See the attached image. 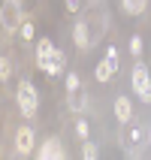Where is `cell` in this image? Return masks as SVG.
<instances>
[{"mask_svg": "<svg viewBox=\"0 0 151 160\" xmlns=\"http://www.w3.org/2000/svg\"><path fill=\"white\" fill-rule=\"evenodd\" d=\"M18 109L24 118H36V109H39V97H36V88L30 82H21L18 85Z\"/></svg>", "mask_w": 151, "mask_h": 160, "instance_id": "obj_1", "label": "cell"}, {"mask_svg": "<svg viewBox=\"0 0 151 160\" xmlns=\"http://www.w3.org/2000/svg\"><path fill=\"white\" fill-rule=\"evenodd\" d=\"M130 82H133L136 97L145 100V103H151V76H148V67H145V63H136V67H133Z\"/></svg>", "mask_w": 151, "mask_h": 160, "instance_id": "obj_2", "label": "cell"}, {"mask_svg": "<svg viewBox=\"0 0 151 160\" xmlns=\"http://www.w3.org/2000/svg\"><path fill=\"white\" fill-rule=\"evenodd\" d=\"M36 157L39 160H63L67 151H63V145L58 142V139H45V142L36 148Z\"/></svg>", "mask_w": 151, "mask_h": 160, "instance_id": "obj_3", "label": "cell"}, {"mask_svg": "<svg viewBox=\"0 0 151 160\" xmlns=\"http://www.w3.org/2000/svg\"><path fill=\"white\" fill-rule=\"evenodd\" d=\"M15 151L21 154V157H27V154L33 151V130H30L27 124L15 130Z\"/></svg>", "mask_w": 151, "mask_h": 160, "instance_id": "obj_4", "label": "cell"}, {"mask_svg": "<svg viewBox=\"0 0 151 160\" xmlns=\"http://www.w3.org/2000/svg\"><path fill=\"white\" fill-rule=\"evenodd\" d=\"M73 42H76V48H79V52H88L91 36H88V27H85V21H76V24H73Z\"/></svg>", "mask_w": 151, "mask_h": 160, "instance_id": "obj_5", "label": "cell"}, {"mask_svg": "<svg viewBox=\"0 0 151 160\" xmlns=\"http://www.w3.org/2000/svg\"><path fill=\"white\" fill-rule=\"evenodd\" d=\"M115 118H118V124H130V118H133L130 97H118L115 100Z\"/></svg>", "mask_w": 151, "mask_h": 160, "instance_id": "obj_6", "label": "cell"}, {"mask_svg": "<svg viewBox=\"0 0 151 160\" xmlns=\"http://www.w3.org/2000/svg\"><path fill=\"white\" fill-rule=\"evenodd\" d=\"M63 70H67V54H63L61 48H54V52H52V70H48V76L54 79V76H61Z\"/></svg>", "mask_w": 151, "mask_h": 160, "instance_id": "obj_7", "label": "cell"}, {"mask_svg": "<svg viewBox=\"0 0 151 160\" xmlns=\"http://www.w3.org/2000/svg\"><path fill=\"white\" fill-rule=\"evenodd\" d=\"M52 52H54V42L48 36H43V39L36 42V58H52Z\"/></svg>", "mask_w": 151, "mask_h": 160, "instance_id": "obj_8", "label": "cell"}, {"mask_svg": "<svg viewBox=\"0 0 151 160\" xmlns=\"http://www.w3.org/2000/svg\"><path fill=\"white\" fill-rule=\"evenodd\" d=\"M82 157H85V160H97L100 157V145L91 142V139H85V145H82Z\"/></svg>", "mask_w": 151, "mask_h": 160, "instance_id": "obj_9", "label": "cell"}, {"mask_svg": "<svg viewBox=\"0 0 151 160\" xmlns=\"http://www.w3.org/2000/svg\"><path fill=\"white\" fill-rule=\"evenodd\" d=\"M94 76H97V82H109L112 76H115V70L109 67V61H103V63H97V70H94Z\"/></svg>", "mask_w": 151, "mask_h": 160, "instance_id": "obj_10", "label": "cell"}, {"mask_svg": "<svg viewBox=\"0 0 151 160\" xmlns=\"http://www.w3.org/2000/svg\"><path fill=\"white\" fill-rule=\"evenodd\" d=\"M67 106H70L73 112H82V109H85V94H82V91L70 94V97H67Z\"/></svg>", "mask_w": 151, "mask_h": 160, "instance_id": "obj_11", "label": "cell"}, {"mask_svg": "<svg viewBox=\"0 0 151 160\" xmlns=\"http://www.w3.org/2000/svg\"><path fill=\"white\" fill-rule=\"evenodd\" d=\"M145 6H148L145 0H124V9H127V12H133V15H142Z\"/></svg>", "mask_w": 151, "mask_h": 160, "instance_id": "obj_12", "label": "cell"}, {"mask_svg": "<svg viewBox=\"0 0 151 160\" xmlns=\"http://www.w3.org/2000/svg\"><path fill=\"white\" fill-rule=\"evenodd\" d=\"M76 91H82L79 72H67V94H76Z\"/></svg>", "mask_w": 151, "mask_h": 160, "instance_id": "obj_13", "label": "cell"}, {"mask_svg": "<svg viewBox=\"0 0 151 160\" xmlns=\"http://www.w3.org/2000/svg\"><path fill=\"white\" fill-rule=\"evenodd\" d=\"M106 61H109V67L118 72V48H115V45H109V48H106Z\"/></svg>", "mask_w": 151, "mask_h": 160, "instance_id": "obj_14", "label": "cell"}, {"mask_svg": "<svg viewBox=\"0 0 151 160\" xmlns=\"http://www.w3.org/2000/svg\"><path fill=\"white\" fill-rule=\"evenodd\" d=\"M76 133H79V139H88V133H91V124L82 118V121H76Z\"/></svg>", "mask_w": 151, "mask_h": 160, "instance_id": "obj_15", "label": "cell"}, {"mask_svg": "<svg viewBox=\"0 0 151 160\" xmlns=\"http://www.w3.org/2000/svg\"><path fill=\"white\" fill-rule=\"evenodd\" d=\"M18 33H21V39H33V24H30V21H21V30H18Z\"/></svg>", "mask_w": 151, "mask_h": 160, "instance_id": "obj_16", "label": "cell"}, {"mask_svg": "<svg viewBox=\"0 0 151 160\" xmlns=\"http://www.w3.org/2000/svg\"><path fill=\"white\" fill-rule=\"evenodd\" d=\"M9 76H12V63H9V58H3V61H0V79L6 82Z\"/></svg>", "mask_w": 151, "mask_h": 160, "instance_id": "obj_17", "label": "cell"}, {"mask_svg": "<svg viewBox=\"0 0 151 160\" xmlns=\"http://www.w3.org/2000/svg\"><path fill=\"white\" fill-rule=\"evenodd\" d=\"M130 54H142V36H130Z\"/></svg>", "mask_w": 151, "mask_h": 160, "instance_id": "obj_18", "label": "cell"}, {"mask_svg": "<svg viewBox=\"0 0 151 160\" xmlns=\"http://www.w3.org/2000/svg\"><path fill=\"white\" fill-rule=\"evenodd\" d=\"M67 9H70V12H79V9H82V0H67Z\"/></svg>", "mask_w": 151, "mask_h": 160, "instance_id": "obj_19", "label": "cell"}]
</instances>
